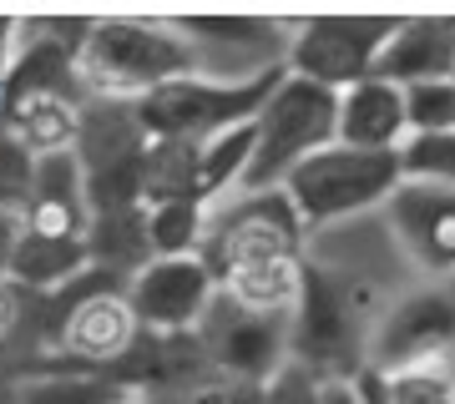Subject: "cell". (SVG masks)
<instances>
[{
    "instance_id": "6da1fadb",
    "label": "cell",
    "mask_w": 455,
    "mask_h": 404,
    "mask_svg": "<svg viewBox=\"0 0 455 404\" xmlns=\"http://www.w3.org/2000/svg\"><path fill=\"white\" fill-rule=\"evenodd\" d=\"M76 71L86 97L107 101H142L167 81L197 76L193 46L178 36L172 16H97Z\"/></svg>"
},
{
    "instance_id": "7a4b0ae2",
    "label": "cell",
    "mask_w": 455,
    "mask_h": 404,
    "mask_svg": "<svg viewBox=\"0 0 455 404\" xmlns=\"http://www.w3.org/2000/svg\"><path fill=\"white\" fill-rule=\"evenodd\" d=\"M334 142H339V91L283 71L274 97L253 116V162L238 193H274L293 178V167H304Z\"/></svg>"
},
{
    "instance_id": "3957f363",
    "label": "cell",
    "mask_w": 455,
    "mask_h": 404,
    "mask_svg": "<svg viewBox=\"0 0 455 404\" xmlns=\"http://www.w3.org/2000/svg\"><path fill=\"white\" fill-rule=\"evenodd\" d=\"M400 182H405L400 152H359V147L334 142L304 167H293L283 193L304 227H339L349 218L385 208Z\"/></svg>"
},
{
    "instance_id": "277c9868",
    "label": "cell",
    "mask_w": 455,
    "mask_h": 404,
    "mask_svg": "<svg viewBox=\"0 0 455 404\" xmlns=\"http://www.w3.org/2000/svg\"><path fill=\"white\" fill-rule=\"evenodd\" d=\"M359 344H364L359 278L324 268V263H304V289H299L289 323V359L319 379H349L364 364Z\"/></svg>"
},
{
    "instance_id": "5b68a950",
    "label": "cell",
    "mask_w": 455,
    "mask_h": 404,
    "mask_svg": "<svg viewBox=\"0 0 455 404\" xmlns=\"http://www.w3.org/2000/svg\"><path fill=\"white\" fill-rule=\"evenodd\" d=\"M283 81V71L259 81H208V76H182L167 81L157 91H147L137 107V122H142L147 142H212L223 131L243 127L263 112V101L274 97V86Z\"/></svg>"
},
{
    "instance_id": "8992f818",
    "label": "cell",
    "mask_w": 455,
    "mask_h": 404,
    "mask_svg": "<svg viewBox=\"0 0 455 404\" xmlns=\"http://www.w3.org/2000/svg\"><path fill=\"white\" fill-rule=\"evenodd\" d=\"M304 233L289 193H233L208 212L203 227V248L197 258L208 263V273L223 283L248 263H274V258H304Z\"/></svg>"
},
{
    "instance_id": "52a82bcc",
    "label": "cell",
    "mask_w": 455,
    "mask_h": 404,
    "mask_svg": "<svg viewBox=\"0 0 455 404\" xmlns=\"http://www.w3.org/2000/svg\"><path fill=\"white\" fill-rule=\"evenodd\" d=\"M400 31V16H304L289 20V76H304L314 86L344 91L355 81L374 76L379 51Z\"/></svg>"
},
{
    "instance_id": "ba28073f",
    "label": "cell",
    "mask_w": 455,
    "mask_h": 404,
    "mask_svg": "<svg viewBox=\"0 0 455 404\" xmlns=\"http://www.w3.org/2000/svg\"><path fill=\"white\" fill-rule=\"evenodd\" d=\"M178 36L193 46L197 76L208 81H259L289 61V20L274 16H172Z\"/></svg>"
},
{
    "instance_id": "9c48e42d",
    "label": "cell",
    "mask_w": 455,
    "mask_h": 404,
    "mask_svg": "<svg viewBox=\"0 0 455 404\" xmlns=\"http://www.w3.org/2000/svg\"><path fill=\"white\" fill-rule=\"evenodd\" d=\"M197 344L223 379H243V384H268L289 364V323L233 304L223 289L197 323Z\"/></svg>"
},
{
    "instance_id": "30bf717a",
    "label": "cell",
    "mask_w": 455,
    "mask_h": 404,
    "mask_svg": "<svg viewBox=\"0 0 455 404\" xmlns=\"http://www.w3.org/2000/svg\"><path fill=\"white\" fill-rule=\"evenodd\" d=\"M455 344V304L445 293H410L374 323L370 344H364V364L379 374H405L440 364L445 349Z\"/></svg>"
},
{
    "instance_id": "8fae6325",
    "label": "cell",
    "mask_w": 455,
    "mask_h": 404,
    "mask_svg": "<svg viewBox=\"0 0 455 404\" xmlns=\"http://www.w3.org/2000/svg\"><path fill=\"white\" fill-rule=\"evenodd\" d=\"M218 298V278L203 258H152L127 278V304L147 334H188Z\"/></svg>"
},
{
    "instance_id": "7c38bea8",
    "label": "cell",
    "mask_w": 455,
    "mask_h": 404,
    "mask_svg": "<svg viewBox=\"0 0 455 404\" xmlns=\"http://www.w3.org/2000/svg\"><path fill=\"white\" fill-rule=\"evenodd\" d=\"M385 223L425 273H455V187L405 178L385 202Z\"/></svg>"
},
{
    "instance_id": "4fadbf2b",
    "label": "cell",
    "mask_w": 455,
    "mask_h": 404,
    "mask_svg": "<svg viewBox=\"0 0 455 404\" xmlns=\"http://www.w3.org/2000/svg\"><path fill=\"white\" fill-rule=\"evenodd\" d=\"M410 142L405 91L395 81L364 76L339 91V147L359 152H400Z\"/></svg>"
},
{
    "instance_id": "5bb4252c",
    "label": "cell",
    "mask_w": 455,
    "mask_h": 404,
    "mask_svg": "<svg viewBox=\"0 0 455 404\" xmlns=\"http://www.w3.org/2000/svg\"><path fill=\"white\" fill-rule=\"evenodd\" d=\"M374 76L395 81V86H415V81H451L455 76V31L451 16H415L400 20V31L390 36V46L379 51Z\"/></svg>"
},
{
    "instance_id": "9a60e30c",
    "label": "cell",
    "mask_w": 455,
    "mask_h": 404,
    "mask_svg": "<svg viewBox=\"0 0 455 404\" xmlns=\"http://www.w3.org/2000/svg\"><path fill=\"white\" fill-rule=\"evenodd\" d=\"M92 268V253H86V238H51V233H20L16 253H11V283L31 293H56L66 289L71 278H82Z\"/></svg>"
},
{
    "instance_id": "2e32d148",
    "label": "cell",
    "mask_w": 455,
    "mask_h": 404,
    "mask_svg": "<svg viewBox=\"0 0 455 404\" xmlns=\"http://www.w3.org/2000/svg\"><path fill=\"white\" fill-rule=\"evenodd\" d=\"M76 116H82L76 101L26 97V101H11L0 112V131L36 162V157H56V152H71L76 147Z\"/></svg>"
},
{
    "instance_id": "e0dca14e",
    "label": "cell",
    "mask_w": 455,
    "mask_h": 404,
    "mask_svg": "<svg viewBox=\"0 0 455 404\" xmlns=\"http://www.w3.org/2000/svg\"><path fill=\"white\" fill-rule=\"evenodd\" d=\"M86 253L92 268L101 273H142L152 263V242H147V208H122V212H97L86 223Z\"/></svg>"
},
{
    "instance_id": "ac0fdd59",
    "label": "cell",
    "mask_w": 455,
    "mask_h": 404,
    "mask_svg": "<svg viewBox=\"0 0 455 404\" xmlns=\"http://www.w3.org/2000/svg\"><path fill=\"white\" fill-rule=\"evenodd\" d=\"M132 389L107 369H86L61 354V369L36 374L16 389V404H127Z\"/></svg>"
},
{
    "instance_id": "d6986e66",
    "label": "cell",
    "mask_w": 455,
    "mask_h": 404,
    "mask_svg": "<svg viewBox=\"0 0 455 404\" xmlns=\"http://www.w3.org/2000/svg\"><path fill=\"white\" fill-rule=\"evenodd\" d=\"M218 289H223L233 304L253 308V313H274V319H289L293 304H299V289H304V258L248 263V268H238V273H228Z\"/></svg>"
},
{
    "instance_id": "ffe728a7",
    "label": "cell",
    "mask_w": 455,
    "mask_h": 404,
    "mask_svg": "<svg viewBox=\"0 0 455 404\" xmlns=\"http://www.w3.org/2000/svg\"><path fill=\"white\" fill-rule=\"evenodd\" d=\"M203 227H208V208L193 202V197L147 208V242H152V258H197Z\"/></svg>"
},
{
    "instance_id": "44dd1931",
    "label": "cell",
    "mask_w": 455,
    "mask_h": 404,
    "mask_svg": "<svg viewBox=\"0 0 455 404\" xmlns=\"http://www.w3.org/2000/svg\"><path fill=\"white\" fill-rule=\"evenodd\" d=\"M400 91H405L410 137L455 131V81H415V86H400Z\"/></svg>"
},
{
    "instance_id": "7402d4cb",
    "label": "cell",
    "mask_w": 455,
    "mask_h": 404,
    "mask_svg": "<svg viewBox=\"0 0 455 404\" xmlns=\"http://www.w3.org/2000/svg\"><path fill=\"white\" fill-rule=\"evenodd\" d=\"M400 167L410 182H440L455 187V131H430V137H410L400 147Z\"/></svg>"
},
{
    "instance_id": "603a6c76",
    "label": "cell",
    "mask_w": 455,
    "mask_h": 404,
    "mask_svg": "<svg viewBox=\"0 0 455 404\" xmlns=\"http://www.w3.org/2000/svg\"><path fill=\"white\" fill-rule=\"evenodd\" d=\"M319 374H309L304 364H283V369L263 384V404H319Z\"/></svg>"
},
{
    "instance_id": "cb8c5ba5",
    "label": "cell",
    "mask_w": 455,
    "mask_h": 404,
    "mask_svg": "<svg viewBox=\"0 0 455 404\" xmlns=\"http://www.w3.org/2000/svg\"><path fill=\"white\" fill-rule=\"evenodd\" d=\"M20 323V289L11 278H0V339H11Z\"/></svg>"
},
{
    "instance_id": "d4e9b609",
    "label": "cell",
    "mask_w": 455,
    "mask_h": 404,
    "mask_svg": "<svg viewBox=\"0 0 455 404\" xmlns=\"http://www.w3.org/2000/svg\"><path fill=\"white\" fill-rule=\"evenodd\" d=\"M163 404H223V384H197V389H178Z\"/></svg>"
},
{
    "instance_id": "484cf974",
    "label": "cell",
    "mask_w": 455,
    "mask_h": 404,
    "mask_svg": "<svg viewBox=\"0 0 455 404\" xmlns=\"http://www.w3.org/2000/svg\"><path fill=\"white\" fill-rule=\"evenodd\" d=\"M319 404H364V400L349 389V379H324L319 384Z\"/></svg>"
},
{
    "instance_id": "4316f807",
    "label": "cell",
    "mask_w": 455,
    "mask_h": 404,
    "mask_svg": "<svg viewBox=\"0 0 455 404\" xmlns=\"http://www.w3.org/2000/svg\"><path fill=\"white\" fill-rule=\"evenodd\" d=\"M127 404H163V400H157V394H132Z\"/></svg>"
},
{
    "instance_id": "83f0119b",
    "label": "cell",
    "mask_w": 455,
    "mask_h": 404,
    "mask_svg": "<svg viewBox=\"0 0 455 404\" xmlns=\"http://www.w3.org/2000/svg\"><path fill=\"white\" fill-rule=\"evenodd\" d=\"M451 81H455V76H451Z\"/></svg>"
}]
</instances>
